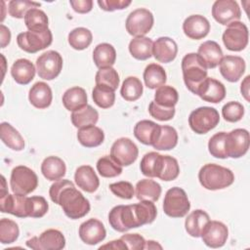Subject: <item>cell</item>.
Here are the masks:
<instances>
[{"mask_svg": "<svg viewBox=\"0 0 250 250\" xmlns=\"http://www.w3.org/2000/svg\"><path fill=\"white\" fill-rule=\"evenodd\" d=\"M55 203L60 205L64 214L72 220L80 219L90 211L89 200L76 189L73 183L69 184L60 192Z\"/></svg>", "mask_w": 250, "mask_h": 250, "instance_id": "1", "label": "cell"}, {"mask_svg": "<svg viewBox=\"0 0 250 250\" xmlns=\"http://www.w3.org/2000/svg\"><path fill=\"white\" fill-rule=\"evenodd\" d=\"M198 180L204 188L217 190L232 185L234 182V175L232 171L227 167L214 163H207L199 170Z\"/></svg>", "mask_w": 250, "mask_h": 250, "instance_id": "2", "label": "cell"}, {"mask_svg": "<svg viewBox=\"0 0 250 250\" xmlns=\"http://www.w3.org/2000/svg\"><path fill=\"white\" fill-rule=\"evenodd\" d=\"M182 71L187 88L196 94L198 86L207 77V67L198 54L188 53L183 58Z\"/></svg>", "mask_w": 250, "mask_h": 250, "instance_id": "3", "label": "cell"}, {"mask_svg": "<svg viewBox=\"0 0 250 250\" xmlns=\"http://www.w3.org/2000/svg\"><path fill=\"white\" fill-rule=\"evenodd\" d=\"M220 122V115L216 108L211 106H200L192 110L188 116L190 129L199 135L206 134L214 129Z\"/></svg>", "mask_w": 250, "mask_h": 250, "instance_id": "4", "label": "cell"}, {"mask_svg": "<svg viewBox=\"0 0 250 250\" xmlns=\"http://www.w3.org/2000/svg\"><path fill=\"white\" fill-rule=\"evenodd\" d=\"M190 209L186 191L178 187L169 188L164 196L163 211L171 218H183Z\"/></svg>", "mask_w": 250, "mask_h": 250, "instance_id": "5", "label": "cell"}, {"mask_svg": "<svg viewBox=\"0 0 250 250\" xmlns=\"http://www.w3.org/2000/svg\"><path fill=\"white\" fill-rule=\"evenodd\" d=\"M10 186L14 193L26 195L35 190L38 186V178L30 168L23 165L16 166L11 173Z\"/></svg>", "mask_w": 250, "mask_h": 250, "instance_id": "6", "label": "cell"}, {"mask_svg": "<svg viewBox=\"0 0 250 250\" xmlns=\"http://www.w3.org/2000/svg\"><path fill=\"white\" fill-rule=\"evenodd\" d=\"M52 41L53 35L50 29L43 32H34L28 30L21 32L17 36L18 46L29 54H34L44 50L52 44Z\"/></svg>", "mask_w": 250, "mask_h": 250, "instance_id": "7", "label": "cell"}, {"mask_svg": "<svg viewBox=\"0 0 250 250\" xmlns=\"http://www.w3.org/2000/svg\"><path fill=\"white\" fill-rule=\"evenodd\" d=\"M222 39L228 50L240 52L248 45V28L246 24L241 21H233L227 26L223 33Z\"/></svg>", "mask_w": 250, "mask_h": 250, "instance_id": "8", "label": "cell"}, {"mask_svg": "<svg viewBox=\"0 0 250 250\" xmlns=\"http://www.w3.org/2000/svg\"><path fill=\"white\" fill-rule=\"evenodd\" d=\"M153 15L146 8H139L129 14L126 19V30L132 36H145L153 25Z\"/></svg>", "mask_w": 250, "mask_h": 250, "instance_id": "9", "label": "cell"}, {"mask_svg": "<svg viewBox=\"0 0 250 250\" xmlns=\"http://www.w3.org/2000/svg\"><path fill=\"white\" fill-rule=\"evenodd\" d=\"M62 68V58L57 51L50 50L40 55L36 60V70L40 78L53 80L59 76Z\"/></svg>", "mask_w": 250, "mask_h": 250, "instance_id": "10", "label": "cell"}, {"mask_svg": "<svg viewBox=\"0 0 250 250\" xmlns=\"http://www.w3.org/2000/svg\"><path fill=\"white\" fill-rule=\"evenodd\" d=\"M108 222L110 227L119 232L139 228L132 204L114 206L108 213Z\"/></svg>", "mask_w": 250, "mask_h": 250, "instance_id": "11", "label": "cell"}, {"mask_svg": "<svg viewBox=\"0 0 250 250\" xmlns=\"http://www.w3.org/2000/svg\"><path fill=\"white\" fill-rule=\"evenodd\" d=\"M138 154V146L129 138L117 139L110 147V157L120 166L133 164L137 160Z\"/></svg>", "mask_w": 250, "mask_h": 250, "instance_id": "12", "label": "cell"}, {"mask_svg": "<svg viewBox=\"0 0 250 250\" xmlns=\"http://www.w3.org/2000/svg\"><path fill=\"white\" fill-rule=\"evenodd\" d=\"M26 246L34 250H61L65 246V238L60 230L50 229L26 240Z\"/></svg>", "mask_w": 250, "mask_h": 250, "instance_id": "13", "label": "cell"}, {"mask_svg": "<svg viewBox=\"0 0 250 250\" xmlns=\"http://www.w3.org/2000/svg\"><path fill=\"white\" fill-rule=\"evenodd\" d=\"M212 16L219 23L229 25L233 21H239L241 11L234 0H217L212 6Z\"/></svg>", "mask_w": 250, "mask_h": 250, "instance_id": "14", "label": "cell"}, {"mask_svg": "<svg viewBox=\"0 0 250 250\" xmlns=\"http://www.w3.org/2000/svg\"><path fill=\"white\" fill-rule=\"evenodd\" d=\"M229 236L228 227L219 221H209L202 232L200 237L202 241L211 248H219L225 245Z\"/></svg>", "mask_w": 250, "mask_h": 250, "instance_id": "15", "label": "cell"}, {"mask_svg": "<svg viewBox=\"0 0 250 250\" xmlns=\"http://www.w3.org/2000/svg\"><path fill=\"white\" fill-rule=\"evenodd\" d=\"M29 197L22 194H9L0 197L2 213H9L19 218L29 217Z\"/></svg>", "mask_w": 250, "mask_h": 250, "instance_id": "16", "label": "cell"}, {"mask_svg": "<svg viewBox=\"0 0 250 250\" xmlns=\"http://www.w3.org/2000/svg\"><path fill=\"white\" fill-rule=\"evenodd\" d=\"M250 137L246 129H234L227 135L228 157L239 158L246 154L249 148Z\"/></svg>", "mask_w": 250, "mask_h": 250, "instance_id": "17", "label": "cell"}, {"mask_svg": "<svg viewBox=\"0 0 250 250\" xmlns=\"http://www.w3.org/2000/svg\"><path fill=\"white\" fill-rule=\"evenodd\" d=\"M78 233L80 239L84 243L89 245H96L105 238L106 230L101 221L91 218L80 225Z\"/></svg>", "mask_w": 250, "mask_h": 250, "instance_id": "18", "label": "cell"}, {"mask_svg": "<svg viewBox=\"0 0 250 250\" xmlns=\"http://www.w3.org/2000/svg\"><path fill=\"white\" fill-rule=\"evenodd\" d=\"M220 72L229 82L238 81L245 71V61L239 56L227 55L222 58L220 63Z\"/></svg>", "mask_w": 250, "mask_h": 250, "instance_id": "19", "label": "cell"}, {"mask_svg": "<svg viewBox=\"0 0 250 250\" xmlns=\"http://www.w3.org/2000/svg\"><path fill=\"white\" fill-rule=\"evenodd\" d=\"M195 95L205 102L218 104L226 97V87L219 80L206 77L198 86Z\"/></svg>", "mask_w": 250, "mask_h": 250, "instance_id": "20", "label": "cell"}, {"mask_svg": "<svg viewBox=\"0 0 250 250\" xmlns=\"http://www.w3.org/2000/svg\"><path fill=\"white\" fill-rule=\"evenodd\" d=\"M183 30L188 38L199 40L208 35L210 31V22L201 15H191L184 21Z\"/></svg>", "mask_w": 250, "mask_h": 250, "instance_id": "21", "label": "cell"}, {"mask_svg": "<svg viewBox=\"0 0 250 250\" xmlns=\"http://www.w3.org/2000/svg\"><path fill=\"white\" fill-rule=\"evenodd\" d=\"M178 54V46L175 40L170 37H159L152 45V55L156 61L168 63L175 60Z\"/></svg>", "mask_w": 250, "mask_h": 250, "instance_id": "22", "label": "cell"}, {"mask_svg": "<svg viewBox=\"0 0 250 250\" xmlns=\"http://www.w3.org/2000/svg\"><path fill=\"white\" fill-rule=\"evenodd\" d=\"M159 124L151 121V120H141L137 122L134 127V136L136 139L144 145L152 146L160 132Z\"/></svg>", "mask_w": 250, "mask_h": 250, "instance_id": "23", "label": "cell"}, {"mask_svg": "<svg viewBox=\"0 0 250 250\" xmlns=\"http://www.w3.org/2000/svg\"><path fill=\"white\" fill-rule=\"evenodd\" d=\"M74 181L78 188L86 192H94L100 186V180L90 165L78 167L74 174Z\"/></svg>", "mask_w": 250, "mask_h": 250, "instance_id": "24", "label": "cell"}, {"mask_svg": "<svg viewBox=\"0 0 250 250\" xmlns=\"http://www.w3.org/2000/svg\"><path fill=\"white\" fill-rule=\"evenodd\" d=\"M29 103L36 108H47L53 100V94L50 86L45 82H36L28 93Z\"/></svg>", "mask_w": 250, "mask_h": 250, "instance_id": "25", "label": "cell"}, {"mask_svg": "<svg viewBox=\"0 0 250 250\" xmlns=\"http://www.w3.org/2000/svg\"><path fill=\"white\" fill-rule=\"evenodd\" d=\"M198 56L202 59L207 68H215L219 65L223 56V51L220 45L212 40L203 42L197 51Z\"/></svg>", "mask_w": 250, "mask_h": 250, "instance_id": "26", "label": "cell"}, {"mask_svg": "<svg viewBox=\"0 0 250 250\" xmlns=\"http://www.w3.org/2000/svg\"><path fill=\"white\" fill-rule=\"evenodd\" d=\"M35 70L34 64L29 60L19 59L13 63L11 67V74L18 84L26 85L33 80Z\"/></svg>", "mask_w": 250, "mask_h": 250, "instance_id": "27", "label": "cell"}, {"mask_svg": "<svg viewBox=\"0 0 250 250\" xmlns=\"http://www.w3.org/2000/svg\"><path fill=\"white\" fill-rule=\"evenodd\" d=\"M41 172L49 181L61 180L66 172L64 161L58 156H48L41 164Z\"/></svg>", "mask_w": 250, "mask_h": 250, "instance_id": "28", "label": "cell"}, {"mask_svg": "<svg viewBox=\"0 0 250 250\" xmlns=\"http://www.w3.org/2000/svg\"><path fill=\"white\" fill-rule=\"evenodd\" d=\"M210 221L209 215L201 209L192 211L185 221V229L192 237H200L205 225Z\"/></svg>", "mask_w": 250, "mask_h": 250, "instance_id": "29", "label": "cell"}, {"mask_svg": "<svg viewBox=\"0 0 250 250\" xmlns=\"http://www.w3.org/2000/svg\"><path fill=\"white\" fill-rule=\"evenodd\" d=\"M163 166V155L155 151L146 153L140 163L143 175L149 178H158Z\"/></svg>", "mask_w": 250, "mask_h": 250, "instance_id": "30", "label": "cell"}, {"mask_svg": "<svg viewBox=\"0 0 250 250\" xmlns=\"http://www.w3.org/2000/svg\"><path fill=\"white\" fill-rule=\"evenodd\" d=\"M136 197L139 200L157 201L161 194V186L150 179H143L139 181L135 187Z\"/></svg>", "mask_w": 250, "mask_h": 250, "instance_id": "31", "label": "cell"}, {"mask_svg": "<svg viewBox=\"0 0 250 250\" xmlns=\"http://www.w3.org/2000/svg\"><path fill=\"white\" fill-rule=\"evenodd\" d=\"M116 60V51L109 43H101L93 51V61L97 67L112 66Z\"/></svg>", "mask_w": 250, "mask_h": 250, "instance_id": "32", "label": "cell"}, {"mask_svg": "<svg viewBox=\"0 0 250 250\" xmlns=\"http://www.w3.org/2000/svg\"><path fill=\"white\" fill-rule=\"evenodd\" d=\"M62 104L69 111H75L87 105L86 91L78 86L67 89L62 95Z\"/></svg>", "mask_w": 250, "mask_h": 250, "instance_id": "33", "label": "cell"}, {"mask_svg": "<svg viewBox=\"0 0 250 250\" xmlns=\"http://www.w3.org/2000/svg\"><path fill=\"white\" fill-rule=\"evenodd\" d=\"M0 136L2 142L13 150H22L24 148V140L17 129L10 123L2 122L0 124Z\"/></svg>", "mask_w": 250, "mask_h": 250, "instance_id": "34", "label": "cell"}, {"mask_svg": "<svg viewBox=\"0 0 250 250\" xmlns=\"http://www.w3.org/2000/svg\"><path fill=\"white\" fill-rule=\"evenodd\" d=\"M77 140L85 147H96L103 144L104 134L101 128L92 125L78 129Z\"/></svg>", "mask_w": 250, "mask_h": 250, "instance_id": "35", "label": "cell"}, {"mask_svg": "<svg viewBox=\"0 0 250 250\" xmlns=\"http://www.w3.org/2000/svg\"><path fill=\"white\" fill-rule=\"evenodd\" d=\"M132 206L138 227L151 224L155 220L157 210L152 201L141 200V202L132 204Z\"/></svg>", "mask_w": 250, "mask_h": 250, "instance_id": "36", "label": "cell"}, {"mask_svg": "<svg viewBox=\"0 0 250 250\" xmlns=\"http://www.w3.org/2000/svg\"><path fill=\"white\" fill-rule=\"evenodd\" d=\"M152 45L153 42L148 37H135L129 43V52L133 58L146 61L152 56Z\"/></svg>", "mask_w": 250, "mask_h": 250, "instance_id": "37", "label": "cell"}, {"mask_svg": "<svg viewBox=\"0 0 250 250\" xmlns=\"http://www.w3.org/2000/svg\"><path fill=\"white\" fill-rule=\"evenodd\" d=\"M70 118L74 127L80 129L96 125L99 119V113L92 105L87 104L80 109L72 111Z\"/></svg>", "mask_w": 250, "mask_h": 250, "instance_id": "38", "label": "cell"}, {"mask_svg": "<svg viewBox=\"0 0 250 250\" xmlns=\"http://www.w3.org/2000/svg\"><path fill=\"white\" fill-rule=\"evenodd\" d=\"M143 76L146 86L149 89H157L163 86L167 80L164 68L157 63H149L146 65Z\"/></svg>", "mask_w": 250, "mask_h": 250, "instance_id": "39", "label": "cell"}, {"mask_svg": "<svg viewBox=\"0 0 250 250\" xmlns=\"http://www.w3.org/2000/svg\"><path fill=\"white\" fill-rule=\"evenodd\" d=\"M24 23L29 31L43 32L48 28V17L42 10L33 8L29 10L24 16Z\"/></svg>", "mask_w": 250, "mask_h": 250, "instance_id": "40", "label": "cell"}, {"mask_svg": "<svg viewBox=\"0 0 250 250\" xmlns=\"http://www.w3.org/2000/svg\"><path fill=\"white\" fill-rule=\"evenodd\" d=\"M178 144V133L172 126H160V132L157 140L152 145L153 148L157 150H170L173 149Z\"/></svg>", "mask_w": 250, "mask_h": 250, "instance_id": "41", "label": "cell"}, {"mask_svg": "<svg viewBox=\"0 0 250 250\" xmlns=\"http://www.w3.org/2000/svg\"><path fill=\"white\" fill-rule=\"evenodd\" d=\"M121 97L127 102H135L143 95V84L138 77L125 78L120 89Z\"/></svg>", "mask_w": 250, "mask_h": 250, "instance_id": "42", "label": "cell"}, {"mask_svg": "<svg viewBox=\"0 0 250 250\" xmlns=\"http://www.w3.org/2000/svg\"><path fill=\"white\" fill-rule=\"evenodd\" d=\"M68 44L75 50L81 51L90 46L93 40L92 32L86 27H76L68 33Z\"/></svg>", "mask_w": 250, "mask_h": 250, "instance_id": "43", "label": "cell"}, {"mask_svg": "<svg viewBox=\"0 0 250 250\" xmlns=\"http://www.w3.org/2000/svg\"><path fill=\"white\" fill-rule=\"evenodd\" d=\"M178 101L179 94L177 90L172 86L163 85L157 88L155 91L153 102L160 106L175 107Z\"/></svg>", "mask_w": 250, "mask_h": 250, "instance_id": "44", "label": "cell"}, {"mask_svg": "<svg viewBox=\"0 0 250 250\" xmlns=\"http://www.w3.org/2000/svg\"><path fill=\"white\" fill-rule=\"evenodd\" d=\"M95 81L96 85L104 86L115 91L119 86L120 79L117 71L112 66H107L99 68L95 76Z\"/></svg>", "mask_w": 250, "mask_h": 250, "instance_id": "45", "label": "cell"}, {"mask_svg": "<svg viewBox=\"0 0 250 250\" xmlns=\"http://www.w3.org/2000/svg\"><path fill=\"white\" fill-rule=\"evenodd\" d=\"M92 98L99 107L109 108L115 102V93L107 87L96 85L92 92Z\"/></svg>", "mask_w": 250, "mask_h": 250, "instance_id": "46", "label": "cell"}, {"mask_svg": "<svg viewBox=\"0 0 250 250\" xmlns=\"http://www.w3.org/2000/svg\"><path fill=\"white\" fill-rule=\"evenodd\" d=\"M227 135L226 132H219L213 135L208 142V150L216 158H228L227 153Z\"/></svg>", "mask_w": 250, "mask_h": 250, "instance_id": "47", "label": "cell"}, {"mask_svg": "<svg viewBox=\"0 0 250 250\" xmlns=\"http://www.w3.org/2000/svg\"><path fill=\"white\" fill-rule=\"evenodd\" d=\"M97 170L104 178H114L122 173V166L117 164L109 155H104L98 160Z\"/></svg>", "mask_w": 250, "mask_h": 250, "instance_id": "48", "label": "cell"}, {"mask_svg": "<svg viewBox=\"0 0 250 250\" xmlns=\"http://www.w3.org/2000/svg\"><path fill=\"white\" fill-rule=\"evenodd\" d=\"M20 234L18 224L10 219L3 218L0 221V242L10 244L15 242Z\"/></svg>", "mask_w": 250, "mask_h": 250, "instance_id": "49", "label": "cell"}, {"mask_svg": "<svg viewBox=\"0 0 250 250\" xmlns=\"http://www.w3.org/2000/svg\"><path fill=\"white\" fill-rule=\"evenodd\" d=\"M40 7V3L28 0H12L9 2L8 12L9 15L16 19H24L25 14L33 9Z\"/></svg>", "mask_w": 250, "mask_h": 250, "instance_id": "50", "label": "cell"}, {"mask_svg": "<svg viewBox=\"0 0 250 250\" xmlns=\"http://www.w3.org/2000/svg\"><path fill=\"white\" fill-rule=\"evenodd\" d=\"M180 174V166L176 158L170 155H163V166L159 179L162 181H173L177 179Z\"/></svg>", "mask_w": 250, "mask_h": 250, "instance_id": "51", "label": "cell"}, {"mask_svg": "<svg viewBox=\"0 0 250 250\" xmlns=\"http://www.w3.org/2000/svg\"><path fill=\"white\" fill-rule=\"evenodd\" d=\"M222 115L228 122H237L244 115V106L238 102H229L222 107Z\"/></svg>", "mask_w": 250, "mask_h": 250, "instance_id": "52", "label": "cell"}, {"mask_svg": "<svg viewBox=\"0 0 250 250\" xmlns=\"http://www.w3.org/2000/svg\"><path fill=\"white\" fill-rule=\"evenodd\" d=\"M29 217L31 218H41L43 217L49 209V204L43 196H31L29 197Z\"/></svg>", "mask_w": 250, "mask_h": 250, "instance_id": "53", "label": "cell"}, {"mask_svg": "<svg viewBox=\"0 0 250 250\" xmlns=\"http://www.w3.org/2000/svg\"><path fill=\"white\" fill-rule=\"evenodd\" d=\"M109 189L114 195L122 199H131L135 194V188L133 185L126 181H120L110 184Z\"/></svg>", "mask_w": 250, "mask_h": 250, "instance_id": "54", "label": "cell"}, {"mask_svg": "<svg viewBox=\"0 0 250 250\" xmlns=\"http://www.w3.org/2000/svg\"><path fill=\"white\" fill-rule=\"evenodd\" d=\"M175 107H164L156 104L153 101L150 102L148 105L149 114L159 120V121H168L171 120L175 115Z\"/></svg>", "mask_w": 250, "mask_h": 250, "instance_id": "55", "label": "cell"}, {"mask_svg": "<svg viewBox=\"0 0 250 250\" xmlns=\"http://www.w3.org/2000/svg\"><path fill=\"white\" fill-rule=\"evenodd\" d=\"M120 239L125 243L127 249L130 250H143L146 246L145 238L139 233H126Z\"/></svg>", "mask_w": 250, "mask_h": 250, "instance_id": "56", "label": "cell"}, {"mask_svg": "<svg viewBox=\"0 0 250 250\" xmlns=\"http://www.w3.org/2000/svg\"><path fill=\"white\" fill-rule=\"evenodd\" d=\"M132 3L131 0H98L100 8L106 12L123 10Z\"/></svg>", "mask_w": 250, "mask_h": 250, "instance_id": "57", "label": "cell"}, {"mask_svg": "<svg viewBox=\"0 0 250 250\" xmlns=\"http://www.w3.org/2000/svg\"><path fill=\"white\" fill-rule=\"evenodd\" d=\"M69 4L72 9L79 14L89 13L93 8L92 0H70Z\"/></svg>", "mask_w": 250, "mask_h": 250, "instance_id": "58", "label": "cell"}, {"mask_svg": "<svg viewBox=\"0 0 250 250\" xmlns=\"http://www.w3.org/2000/svg\"><path fill=\"white\" fill-rule=\"evenodd\" d=\"M72 182L68 181V180H58L56 181L51 187H50V189H49V195H50V198L53 202L56 201L58 195L60 194V192L65 188L67 187L69 184H71Z\"/></svg>", "mask_w": 250, "mask_h": 250, "instance_id": "59", "label": "cell"}, {"mask_svg": "<svg viewBox=\"0 0 250 250\" xmlns=\"http://www.w3.org/2000/svg\"><path fill=\"white\" fill-rule=\"evenodd\" d=\"M100 249H114V250H125L127 249V246L125 243L119 238L116 240H112L104 245L100 246Z\"/></svg>", "mask_w": 250, "mask_h": 250, "instance_id": "60", "label": "cell"}, {"mask_svg": "<svg viewBox=\"0 0 250 250\" xmlns=\"http://www.w3.org/2000/svg\"><path fill=\"white\" fill-rule=\"evenodd\" d=\"M1 29V48H5L11 41V31L3 23L0 24Z\"/></svg>", "mask_w": 250, "mask_h": 250, "instance_id": "61", "label": "cell"}, {"mask_svg": "<svg viewBox=\"0 0 250 250\" xmlns=\"http://www.w3.org/2000/svg\"><path fill=\"white\" fill-rule=\"evenodd\" d=\"M249 80H250V76L247 75L244 80L242 81L241 85H240V92H241V95L244 97V99L249 102L250 99H249Z\"/></svg>", "mask_w": 250, "mask_h": 250, "instance_id": "62", "label": "cell"}, {"mask_svg": "<svg viewBox=\"0 0 250 250\" xmlns=\"http://www.w3.org/2000/svg\"><path fill=\"white\" fill-rule=\"evenodd\" d=\"M162 249V246L160 244L157 243V241H154V240H147L146 241V246H145V249Z\"/></svg>", "mask_w": 250, "mask_h": 250, "instance_id": "63", "label": "cell"}, {"mask_svg": "<svg viewBox=\"0 0 250 250\" xmlns=\"http://www.w3.org/2000/svg\"><path fill=\"white\" fill-rule=\"evenodd\" d=\"M1 179H2V188H1V196H4L8 193V190H7V187H6V180H5V177L4 176H1Z\"/></svg>", "mask_w": 250, "mask_h": 250, "instance_id": "64", "label": "cell"}]
</instances>
